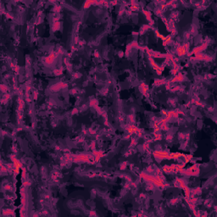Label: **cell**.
Segmentation results:
<instances>
[{
	"mask_svg": "<svg viewBox=\"0 0 217 217\" xmlns=\"http://www.w3.org/2000/svg\"><path fill=\"white\" fill-rule=\"evenodd\" d=\"M187 45H188V44H186V45H184V46L177 47L176 49H175V53H176V54H177L178 56H180V57L185 55V54L187 53V51H188V48H187Z\"/></svg>",
	"mask_w": 217,
	"mask_h": 217,
	"instance_id": "1",
	"label": "cell"
},
{
	"mask_svg": "<svg viewBox=\"0 0 217 217\" xmlns=\"http://www.w3.org/2000/svg\"><path fill=\"white\" fill-rule=\"evenodd\" d=\"M153 155L155 156L156 158H159V159H171L170 157V153L168 152H162V151H157L153 153Z\"/></svg>",
	"mask_w": 217,
	"mask_h": 217,
	"instance_id": "2",
	"label": "cell"
},
{
	"mask_svg": "<svg viewBox=\"0 0 217 217\" xmlns=\"http://www.w3.org/2000/svg\"><path fill=\"white\" fill-rule=\"evenodd\" d=\"M127 132H129L130 134H132V133H137L138 132H140V129H138V127H136L134 125H130L127 127Z\"/></svg>",
	"mask_w": 217,
	"mask_h": 217,
	"instance_id": "3",
	"label": "cell"
},
{
	"mask_svg": "<svg viewBox=\"0 0 217 217\" xmlns=\"http://www.w3.org/2000/svg\"><path fill=\"white\" fill-rule=\"evenodd\" d=\"M183 79V76H182V75H181V73L180 74H178L177 76H175V77L172 79V81L171 82H181V80Z\"/></svg>",
	"mask_w": 217,
	"mask_h": 217,
	"instance_id": "4",
	"label": "cell"
},
{
	"mask_svg": "<svg viewBox=\"0 0 217 217\" xmlns=\"http://www.w3.org/2000/svg\"><path fill=\"white\" fill-rule=\"evenodd\" d=\"M140 90H141V92H143V94L146 96V92H147V91H148V87H147V86H145L144 84H142L141 87H140Z\"/></svg>",
	"mask_w": 217,
	"mask_h": 217,
	"instance_id": "5",
	"label": "cell"
},
{
	"mask_svg": "<svg viewBox=\"0 0 217 217\" xmlns=\"http://www.w3.org/2000/svg\"><path fill=\"white\" fill-rule=\"evenodd\" d=\"M183 159H185V164H187V162H189L190 160L192 159V158H193V156L191 155V154H187V155H186V154H183Z\"/></svg>",
	"mask_w": 217,
	"mask_h": 217,
	"instance_id": "6",
	"label": "cell"
}]
</instances>
